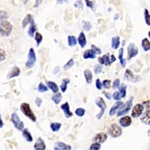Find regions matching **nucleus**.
I'll return each mask as SVG.
<instances>
[{
	"label": "nucleus",
	"instance_id": "4be33fe9",
	"mask_svg": "<svg viewBox=\"0 0 150 150\" xmlns=\"http://www.w3.org/2000/svg\"><path fill=\"white\" fill-rule=\"evenodd\" d=\"M23 138L26 139L27 142H32L33 141V138L32 137V135L27 128L24 129L23 131Z\"/></svg>",
	"mask_w": 150,
	"mask_h": 150
},
{
	"label": "nucleus",
	"instance_id": "ea45409f",
	"mask_svg": "<svg viewBox=\"0 0 150 150\" xmlns=\"http://www.w3.org/2000/svg\"><path fill=\"white\" fill-rule=\"evenodd\" d=\"M83 28L86 31H88L91 30L92 28V25L90 22L88 21L83 22Z\"/></svg>",
	"mask_w": 150,
	"mask_h": 150
},
{
	"label": "nucleus",
	"instance_id": "de8ad7c7",
	"mask_svg": "<svg viewBox=\"0 0 150 150\" xmlns=\"http://www.w3.org/2000/svg\"><path fill=\"white\" fill-rule=\"evenodd\" d=\"M113 98L115 100H119L121 98L120 92L118 91L115 92L113 94Z\"/></svg>",
	"mask_w": 150,
	"mask_h": 150
},
{
	"label": "nucleus",
	"instance_id": "f8f14e48",
	"mask_svg": "<svg viewBox=\"0 0 150 150\" xmlns=\"http://www.w3.org/2000/svg\"><path fill=\"white\" fill-rule=\"evenodd\" d=\"M54 149L55 150H71V146L64 142H59L55 143Z\"/></svg>",
	"mask_w": 150,
	"mask_h": 150
},
{
	"label": "nucleus",
	"instance_id": "a211bd4d",
	"mask_svg": "<svg viewBox=\"0 0 150 150\" xmlns=\"http://www.w3.org/2000/svg\"><path fill=\"white\" fill-rule=\"evenodd\" d=\"M123 102H121V101H118V102H117L110 109V112H109L110 115H112V116L115 113L117 110L121 108V106L123 105Z\"/></svg>",
	"mask_w": 150,
	"mask_h": 150
},
{
	"label": "nucleus",
	"instance_id": "58836bf2",
	"mask_svg": "<svg viewBox=\"0 0 150 150\" xmlns=\"http://www.w3.org/2000/svg\"><path fill=\"white\" fill-rule=\"evenodd\" d=\"M101 144L99 143H94L91 145L90 150H99L101 148Z\"/></svg>",
	"mask_w": 150,
	"mask_h": 150
},
{
	"label": "nucleus",
	"instance_id": "473e14b6",
	"mask_svg": "<svg viewBox=\"0 0 150 150\" xmlns=\"http://www.w3.org/2000/svg\"><path fill=\"white\" fill-rule=\"evenodd\" d=\"M102 58L104 60V64H105V65L108 66L112 64L111 59H110V57H109V53H107V54H105L103 55Z\"/></svg>",
	"mask_w": 150,
	"mask_h": 150
},
{
	"label": "nucleus",
	"instance_id": "c85d7f7f",
	"mask_svg": "<svg viewBox=\"0 0 150 150\" xmlns=\"http://www.w3.org/2000/svg\"><path fill=\"white\" fill-rule=\"evenodd\" d=\"M126 88H127V86L126 85H124V84H122L121 86H119V90L121 98H123L126 96Z\"/></svg>",
	"mask_w": 150,
	"mask_h": 150
},
{
	"label": "nucleus",
	"instance_id": "e2e57ef3",
	"mask_svg": "<svg viewBox=\"0 0 150 150\" xmlns=\"http://www.w3.org/2000/svg\"><path fill=\"white\" fill-rule=\"evenodd\" d=\"M3 126V123L1 119V115H0V128H2Z\"/></svg>",
	"mask_w": 150,
	"mask_h": 150
},
{
	"label": "nucleus",
	"instance_id": "6ab92c4d",
	"mask_svg": "<svg viewBox=\"0 0 150 150\" xmlns=\"http://www.w3.org/2000/svg\"><path fill=\"white\" fill-rule=\"evenodd\" d=\"M141 119L142 123L150 125V111H146L143 115Z\"/></svg>",
	"mask_w": 150,
	"mask_h": 150
},
{
	"label": "nucleus",
	"instance_id": "9d476101",
	"mask_svg": "<svg viewBox=\"0 0 150 150\" xmlns=\"http://www.w3.org/2000/svg\"><path fill=\"white\" fill-rule=\"evenodd\" d=\"M144 110V107L142 105L140 104H137L133 108L132 110V117L134 118H137L140 117V115L142 114V111Z\"/></svg>",
	"mask_w": 150,
	"mask_h": 150
},
{
	"label": "nucleus",
	"instance_id": "49530a36",
	"mask_svg": "<svg viewBox=\"0 0 150 150\" xmlns=\"http://www.w3.org/2000/svg\"><path fill=\"white\" fill-rule=\"evenodd\" d=\"M85 2L86 4V6L88 7H90L91 9H93L94 6V1H91L90 0H85Z\"/></svg>",
	"mask_w": 150,
	"mask_h": 150
},
{
	"label": "nucleus",
	"instance_id": "2eb2a0df",
	"mask_svg": "<svg viewBox=\"0 0 150 150\" xmlns=\"http://www.w3.org/2000/svg\"><path fill=\"white\" fill-rule=\"evenodd\" d=\"M20 73V70L19 68L17 67H13L11 69V70L8 73L7 78L8 79H11V78H13L16 76H18Z\"/></svg>",
	"mask_w": 150,
	"mask_h": 150
},
{
	"label": "nucleus",
	"instance_id": "20e7f679",
	"mask_svg": "<svg viewBox=\"0 0 150 150\" xmlns=\"http://www.w3.org/2000/svg\"><path fill=\"white\" fill-rule=\"evenodd\" d=\"M122 129L116 124H113L110 125L108 129L109 134L113 138L119 137L122 134Z\"/></svg>",
	"mask_w": 150,
	"mask_h": 150
},
{
	"label": "nucleus",
	"instance_id": "052dcab7",
	"mask_svg": "<svg viewBox=\"0 0 150 150\" xmlns=\"http://www.w3.org/2000/svg\"><path fill=\"white\" fill-rule=\"evenodd\" d=\"M116 60H117V59H116V58H115V56H114V55H112L111 56V63H113L114 62H115V61H116Z\"/></svg>",
	"mask_w": 150,
	"mask_h": 150
},
{
	"label": "nucleus",
	"instance_id": "a878e982",
	"mask_svg": "<svg viewBox=\"0 0 150 150\" xmlns=\"http://www.w3.org/2000/svg\"><path fill=\"white\" fill-rule=\"evenodd\" d=\"M62 94L60 93H56L55 94L52 96L51 99L54 102V103L56 104H58L61 101L62 99Z\"/></svg>",
	"mask_w": 150,
	"mask_h": 150
},
{
	"label": "nucleus",
	"instance_id": "5701e85b",
	"mask_svg": "<svg viewBox=\"0 0 150 150\" xmlns=\"http://www.w3.org/2000/svg\"><path fill=\"white\" fill-rule=\"evenodd\" d=\"M31 25H30V28H29V30H28V35L32 37L33 38L34 36V33L37 30V28H36V24L33 19L32 20L31 22Z\"/></svg>",
	"mask_w": 150,
	"mask_h": 150
},
{
	"label": "nucleus",
	"instance_id": "423d86ee",
	"mask_svg": "<svg viewBox=\"0 0 150 150\" xmlns=\"http://www.w3.org/2000/svg\"><path fill=\"white\" fill-rule=\"evenodd\" d=\"M11 120L13 123L14 126L19 130H22L24 128V123L20 120L16 113L14 112L11 115Z\"/></svg>",
	"mask_w": 150,
	"mask_h": 150
},
{
	"label": "nucleus",
	"instance_id": "a19ab883",
	"mask_svg": "<svg viewBox=\"0 0 150 150\" xmlns=\"http://www.w3.org/2000/svg\"><path fill=\"white\" fill-rule=\"evenodd\" d=\"M102 68L103 67L100 65H96L94 67V72L95 74H98L100 73L102 71Z\"/></svg>",
	"mask_w": 150,
	"mask_h": 150
},
{
	"label": "nucleus",
	"instance_id": "4d7b16f0",
	"mask_svg": "<svg viewBox=\"0 0 150 150\" xmlns=\"http://www.w3.org/2000/svg\"><path fill=\"white\" fill-rule=\"evenodd\" d=\"M59 67H55V69H54V72H53V73H54V74H57V73H58V72H59Z\"/></svg>",
	"mask_w": 150,
	"mask_h": 150
},
{
	"label": "nucleus",
	"instance_id": "72a5a7b5",
	"mask_svg": "<svg viewBox=\"0 0 150 150\" xmlns=\"http://www.w3.org/2000/svg\"><path fill=\"white\" fill-rule=\"evenodd\" d=\"M43 37L41 34L39 33H36L35 36V40H36L37 43V46H38L42 41Z\"/></svg>",
	"mask_w": 150,
	"mask_h": 150
},
{
	"label": "nucleus",
	"instance_id": "0eeeda50",
	"mask_svg": "<svg viewBox=\"0 0 150 150\" xmlns=\"http://www.w3.org/2000/svg\"><path fill=\"white\" fill-rule=\"evenodd\" d=\"M36 56L33 49L31 48L28 54V60L26 63V66L28 68H32L35 65Z\"/></svg>",
	"mask_w": 150,
	"mask_h": 150
},
{
	"label": "nucleus",
	"instance_id": "bb28decb",
	"mask_svg": "<svg viewBox=\"0 0 150 150\" xmlns=\"http://www.w3.org/2000/svg\"><path fill=\"white\" fill-rule=\"evenodd\" d=\"M142 45L144 51H147L150 49V42L148 39L145 38L142 42Z\"/></svg>",
	"mask_w": 150,
	"mask_h": 150
},
{
	"label": "nucleus",
	"instance_id": "c756f323",
	"mask_svg": "<svg viewBox=\"0 0 150 150\" xmlns=\"http://www.w3.org/2000/svg\"><path fill=\"white\" fill-rule=\"evenodd\" d=\"M68 43L69 46L73 47L77 44L76 38L73 36H69L68 37Z\"/></svg>",
	"mask_w": 150,
	"mask_h": 150
},
{
	"label": "nucleus",
	"instance_id": "f3484780",
	"mask_svg": "<svg viewBox=\"0 0 150 150\" xmlns=\"http://www.w3.org/2000/svg\"><path fill=\"white\" fill-rule=\"evenodd\" d=\"M77 39H78V42L81 47L84 48L86 45L87 41L86 36L83 32H81Z\"/></svg>",
	"mask_w": 150,
	"mask_h": 150
},
{
	"label": "nucleus",
	"instance_id": "680f3d73",
	"mask_svg": "<svg viewBox=\"0 0 150 150\" xmlns=\"http://www.w3.org/2000/svg\"><path fill=\"white\" fill-rule=\"evenodd\" d=\"M67 0H58L57 3L59 4H62L64 2H67Z\"/></svg>",
	"mask_w": 150,
	"mask_h": 150
},
{
	"label": "nucleus",
	"instance_id": "c9c22d12",
	"mask_svg": "<svg viewBox=\"0 0 150 150\" xmlns=\"http://www.w3.org/2000/svg\"><path fill=\"white\" fill-rule=\"evenodd\" d=\"M144 16L146 23L148 26H150V14L146 9H145Z\"/></svg>",
	"mask_w": 150,
	"mask_h": 150
},
{
	"label": "nucleus",
	"instance_id": "c03bdc74",
	"mask_svg": "<svg viewBox=\"0 0 150 150\" xmlns=\"http://www.w3.org/2000/svg\"><path fill=\"white\" fill-rule=\"evenodd\" d=\"M111 81L110 80H105L103 81V85L105 88H109L111 85Z\"/></svg>",
	"mask_w": 150,
	"mask_h": 150
},
{
	"label": "nucleus",
	"instance_id": "2f4dec72",
	"mask_svg": "<svg viewBox=\"0 0 150 150\" xmlns=\"http://www.w3.org/2000/svg\"><path fill=\"white\" fill-rule=\"evenodd\" d=\"M61 127V124L59 123H54L51 124L50 125L51 129L52 131L54 132H58Z\"/></svg>",
	"mask_w": 150,
	"mask_h": 150
},
{
	"label": "nucleus",
	"instance_id": "6e6d98bb",
	"mask_svg": "<svg viewBox=\"0 0 150 150\" xmlns=\"http://www.w3.org/2000/svg\"><path fill=\"white\" fill-rule=\"evenodd\" d=\"M120 63L123 67H125L126 64V60H125V59H122L120 60Z\"/></svg>",
	"mask_w": 150,
	"mask_h": 150
},
{
	"label": "nucleus",
	"instance_id": "7c9ffc66",
	"mask_svg": "<svg viewBox=\"0 0 150 150\" xmlns=\"http://www.w3.org/2000/svg\"><path fill=\"white\" fill-rule=\"evenodd\" d=\"M70 82V80L68 78L63 79L62 84L60 86L61 90L62 92L64 93L67 88V84Z\"/></svg>",
	"mask_w": 150,
	"mask_h": 150
},
{
	"label": "nucleus",
	"instance_id": "b1692460",
	"mask_svg": "<svg viewBox=\"0 0 150 150\" xmlns=\"http://www.w3.org/2000/svg\"><path fill=\"white\" fill-rule=\"evenodd\" d=\"M84 75H85L87 83L88 84H91L93 80V74L91 71L88 69L85 70L84 71Z\"/></svg>",
	"mask_w": 150,
	"mask_h": 150
},
{
	"label": "nucleus",
	"instance_id": "bf43d9fd",
	"mask_svg": "<svg viewBox=\"0 0 150 150\" xmlns=\"http://www.w3.org/2000/svg\"><path fill=\"white\" fill-rule=\"evenodd\" d=\"M104 94H105V96H106V97L108 99H109V100L111 99V94L108 93H105Z\"/></svg>",
	"mask_w": 150,
	"mask_h": 150
},
{
	"label": "nucleus",
	"instance_id": "e433bc0d",
	"mask_svg": "<svg viewBox=\"0 0 150 150\" xmlns=\"http://www.w3.org/2000/svg\"><path fill=\"white\" fill-rule=\"evenodd\" d=\"M85 112H86V110L84 108H77L75 111L76 114L77 116H79L80 117H83L85 114Z\"/></svg>",
	"mask_w": 150,
	"mask_h": 150
},
{
	"label": "nucleus",
	"instance_id": "13d9d810",
	"mask_svg": "<svg viewBox=\"0 0 150 150\" xmlns=\"http://www.w3.org/2000/svg\"><path fill=\"white\" fill-rule=\"evenodd\" d=\"M98 62H99V64H104V60H103V58H102V57H98Z\"/></svg>",
	"mask_w": 150,
	"mask_h": 150
},
{
	"label": "nucleus",
	"instance_id": "f257e3e1",
	"mask_svg": "<svg viewBox=\"0 0 150 150\" xmlns=\"http://www.w3.org/2000/svg\"><path fill=\"white\" fill-rule=\"evenodd\" d=\"M20 109L23 113L32 121L34 122H36L37 117L31 110L29 104L25 103H23L20 106Z\"/></svg>",
	"mask_w": 150,
	"mask_h": 150
},
{
	"label": "nucleus",
	"instance_id": "412c9836",
	"mask_svg": "<svg viewBox=\"0 0 150 150\" xmlns=\"http://www.w3.org/2000/svg\"><path fill=\"white\" fill-rule=\"evenodd\" d=\"M95 53L92 50H87L84 52L83 57L85 59H95L96 58Z\"/></svg>",
	"mask_w": 150,
	"mask_h": 150
},
{
	"label": "nucleus",
	"instance_id": "1a4fd4ad",
	"mask_svg": "<svg viewBox=\"0 0 150 150\" xmlns=\"http://www.w3.org/2000/svg\"><path fill=\"white\" fill-rule=\"evenodd\" d=\"M125 76L128 81L136 83L139 81L141 78L139 76H135L133 72L129 69H127L125 72Z\"/></svg>",
	"mask_w": 150,
	"mask_h": 150
},
{
	"label": "nucleus",
	"instance_id": "dca6fc26",
	"mask_svg": "<svg viewBox=\"0 0 150 150\" xmlns=\"http://www.w3.org/2000/svg\"><path fill=\"white\" fill-rule=\"evenodd\" d=\"M120 123L123 127H126L131 125L132 120L129 116L123 117L120 120Z\"/></svg>",
	"mask_w": 150,
	"mask_h": 150
},
{
	"label": "nucleus",
	"instance_id": "6e6552de",
	"mask_svg": "<svg viewBox=\"0 0 150 150\" xmlns=\"http://www.w3.org/2000/svg\"><path fill=\"white\" fill-rule=\"evenodd\" d=\"M138 52L139 50L137 46L133 43H130L128 47V60L135 57L138 54Z\"/></svg>",
	"mask_w": 150,
	"mask_h": 150
},
{
	"label": "nucleus",
	"instance_id": "603ef678",
	"mask_svg": "<svg viewBox=\"0 0 150 150\" xmlns=\"http://www.w3.org/2000/svg\"><path fill=\"white\" fill-rule=\"evenodd\" d=\"M123 52H124V49L123 48H121L120 49L119 51V55L118 58L120 60L122 59H123Z\"/></svg>",
	"mask_w": 150,
	"mask_h": 150
},
{
	"label": "nucleus",
	"instance_id": "39448f33",
	"mask_svg": "<svg viewBox=\"0 0 150 150\" xmlns=\"http://www.w3.org/2000/svg\"><path fill=\"white\" fill-rule=\"evenodd\" d=\"M95 103L101 108L100 112L97 115L96 117L98 119H100L105 113L106 108V104L103 98L101 97L97 98L95 100Z\"/></svg>",
	"mask_w": 150,
	"mask_h": 150
},
{
	"label": "nucleus",
	"instance_id": "79ce46f5",
	"mask_svg": "<svg viewBox=\"0 0 150 150\" xmlns=\"http://www.w3.org/2000/svg\"><path fill=\"white\" fill-rule=\"evenodd\" d=\"M75 7L78 8L79 9H83V2L81 0H79L74 3V5Z\"/></svg>",
	"mask_w": 150,
	"mask_h": 150
},
{
	"label": "nucleus",
	"instance_id": "338daca9",
	"mask_svg": "<svg viewBox=\"0 0 150 150\" xmlns=\"http://www.w3.org/2000/svg\"><path fill=\"white\" fill-rule=\"evenodd\" d=\"M148 36H149V37L150 38V31L149 32V33H148Z\"/></svg>",
	"mask_w": 150,
	"mask_h": 150
},
{
	"label": "nucleus",
	"instance_id": "37998d69",
	"mask_svg": "<svg viewBox=\"0 0 150 150\" xmlns=\"http://www.w3.org/2000/svg\"><path fill=\"white\" fill-rule=\"evenodd\" d=\"M91 50L95 53V54H101V53H102L101 50L98 48L96 46H95L94 45H92Z\"/></svg>",
	"mask_w": 150,
	"mask_h": 150
},
{
	"label": "nucleus",
	"instance_id": "7ed1b4c3",
	"mask_svg": "<svg viewBox=\"0 0 150 150\" xmlns=\"http://www.w3.org/2000/svg\"><path fill=\"white\" fill-rule=\"evenodd\" d=\"M133 97H131L127 101L126 103L121 107L118 112L117 115V117H120L128 113V112L130 110L133 105Z\"/></svg>",
	"mask_w": 150,
	"mask_h": 150
},
{
	"label": "nucleus",
	"instance_id": "9b49d317",
	"mask_svg": "<svg viewBox=\"0 0 150 150\" xmlns=\"http://www.w3.org/2000/svg\"><path fill=\"white\" fill-rule=\"evenodd\" d=\"M107 139H108V136L107 135V134L105 133L101 132V133L97 134L94 136L93 140L97 143L102 144V143L105 142Z\"/></svg>",
	"mask_w": 150,
	"mask_h": 150
},
{
	"label": "nucleus",
	"instance_id": "3c124183",
	"mask_svg": "<svg viewBox=\"0 0 150 150\" xmlns=\"http://www.w3.org/2000/svg\"><path fill=\"white\" fill-rule=\"evenodd\" d=\"M96 86L98 90H101L102 89V84L99 79H98L96 81Z\"/></svg>",
	"mask_w": 150,
	"mask_h": 150
},
{
	"label": "nucleus",
	"instance_id": "393cba45",
	"mask_svg": "<svg viewBox=\"0 0 150 150\" xmlns=\"http://www.w3.org/2000/svg\"><path fill=\"white\" fill-rule=\"evenodd\" d=\"M120 38L118 36H116L112 38V47L114 49H117L119 47L120 44Z\"/></svg>",
	"mask_w": 150,
	"mask_h": 150
},
{
	"label": "nucleus",
	"instance_id": "09e8293b",
	"mask_svg": "<svg viewBox=\"0 0 150 150\" xmlns=\"http://www.w3.org/2000/svg\"><path fill=\"white\" fill-rule=\"evenodd\" d=\"M120 82V81L119 79H115V80L113 84V88L114 90L118 88L119 87Z\"/></svg>",
	"mask_w": 150,
	"mask_h": 150
},
{
	"label": "nucleus",
	"instance_id": "cd10ccee",
	"mask_svg": "<svg viewBox=\"0 0 150 150\" xmlns=\"http://www.w3.org/2000/svg\"><path fill=\"white\" fill-rule=\"evenodd\" d=\"M33 16L30 14H28L24 18V19L23 21V28H25L28 23H31L32 20H33Z\"/></svg>",
	"mask_w": 150,
	"mask_h": 150
},
{
	"label": "nucleus",
	"instance_id": "4c0bfd02",
	"mask_svg": "<svg viewBox=\"0 0 150 150\" xmlns=\"http://www.w3.org/2000/svg\"><path fill=\"white\" fill-rule=\"evenodd\" d=\"M74 65V60L73 59H70L69 60V62H67L64 66V68L66 70L69 69H70L71 67H72Z\"/></svg>",
	"mask_w": 150,
	"mask_h": 150
},
{
	"label": "nucleus",
	"instance_id": "ddd939ff",
	"mask_svg": "<svg viewBox=\"0 0 150 150\" xmlns=\"http://www.w3.org/2000/svg\"><path fill=\"white\" fill-rule=\"evenodd\" d=\"M34 147L35 150H45L46 149V145L44 141L40 137L38 138L34 146Z\"/></svg>",
	"mask_w": 150,
	"mask_h": 150
},
{
	"label": "nucleus",
	"instance_id": "69168bd1",
	"mask_svg": "<svg viewBox=\"0 0 150 150\" xmlns=\"http://www.w3.org/2000/svg\"><path fill=\"white\" fill-rule=\"evenodd\" d=\"M125 41L124 40L122 42V45H123V46H124L125 45Z\"/></svg>",
	"mask_w": 150,
	"mask_h": 150
},
{
	"label": "nucleus",
	"instance_id": "0e129e2a",
	"mask_svg": "<svg viewBox=\"0 0 150 150\" xmlns=\"http://www.w3.org/2000/svg\"><path fill=\"white\" fill-rule=\"evenodd\" d=\"M147 134H148V136L150 138V129L148 131V132H147Z\"/></svg>",
	"mask_w": 150,
	"mask_h": 150
},
{
	"label": "nucleus",
	"instance_id": "8fccbe9b",
	"mask_svg": "<svg viewBox=\"0 0 150 150\" xmlns=\"http://www.w3.org/2000/svg\"><path fill=\"white\" fill-rule=\"evenodd\" d=\"M5 55H6V54L5 51L3 50L0 48V61L5 59Z\"/></svg>",
	"mask_w": 150,
	"mask_h": 150
},
{
	"label": "nucleus",
	"instance_id": "5fc2aeb1",
	"mask_svg": "<svg viewBox=\"0 0 150 150\" xmlns=\"http://www.w3.org/2000/svg\"><path fill=\"white\" fill-rule=\"evenodd\" d=\"M43 0H36V4L34 6V7H38L40 5L42 4Z\"/></svg>",
	"mask_w": 150,
	"mask_h": 150
},
{
	"label": "nucleus",
	"instance_id": "864d4df0",
	"mask_svg": "<svg viewBox=\"0 0 150 150\" xmlns=\"http://www.w3.org/2000/svg\"><path fill=\"white\" fill-rule=\"evenodd\" d=\"M35 102H36V104H37V106L39 107H40L41 103H42V100L39 98H37Z\"/></svg>",
	"mask_w": 150,
	"mask_h": 150
},
{
	"label": "nucleus",
	"instance_id": "f704fd0d",
	"mask_svg": "<svg viewBox=\"0 0 150 150\" xmlns=\"http://www.w3.org/2000/svg\"><path fill=\"white\" fill-rule=\"evenodd\" d=\"M38 91L40 92L43 93L48 91V88H47V87L43 83L41 82L40 83L38 87Z\"/></svg>",
	"mask_w": 150,
	"mask_h": 150
},
{
	"label": "nucleus",
	"instance_id": "f03ea898",
	"mask_svg": "<svg viewBox=\"0 0 150 150\" xmlns=\"http://www.w3.org/2000/svg\"><path fill=\"white\" fill-rule=\"evenodd\" d=\"M12 26L9 22L3 21L0 23V34L4 37H8L11 34Z\"/></svg>",
	"mask_w": 150,
	"mask_h": 150
},
{
	"label": "nucleus",
	"instance_id": "4468645a",
	"mask_svg": "<svg viewBox=\"0 0 150 150\" xmlns=\"http://www.w3.org/2000/svg\"><path fill=\"white\" fill-rule=\"evenodd\" d=\"M61 108L62 109V110L64 111L65 117L67 118H69L73 116V113L70 110L69 105V103L67 102L62 104L61 106Z\"/></svg>",
	"mask_w": 150,
	"mask_h": 150
},
{
	"label": "nucleus",
	"instance_id": "a18cd8bd",
	"mask_svg": "<svg viewBox=\"0 0 150 150\" xmlns=\"http://www.w3.org/2000/svg\"><path fill=\"white\" fill-rule=\"evenodd\" d=\"M142 106L146 108V111H150V100L144 102L142 103Z\"/></svg>",
	"mask_w": 150,
	"mask_h": 150
},
{
	"label": "nucleus",
	"instance_id": "aec40b11",
	"mask_svg": "<svg viewBox=\"0 0 150 150\" xmlns=\"http://www.w3.org/2000/svg\"><path fill=\"white\" fill-rule=\"evenodd\" d=\"M46 84L47 86L50 88L54 93H56L59 91V87L58 85L55 82L51 81H48L46 82Z\"/></svg>",
	"mask_w": 150,
	"mask_h": 150
}]
</instances>
